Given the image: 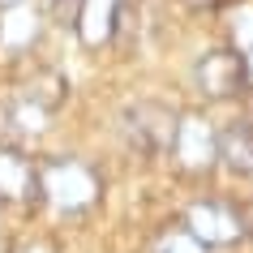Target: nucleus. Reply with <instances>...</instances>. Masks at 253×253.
Wrapping results in <instances>:
<instances>
[{"label": "nucleus", "instance_id": "obj_1", "mask_svg": "<svg viewBox=\"0 0 253 253\" xmlns=\"http://www.w3.org/2000/svg\"><path fill=\"white\" fill-rule=\"evenodd\" d=\"M39 193L56 211L78 214L99 202V172L82 159H47L39 168Z\"/></svg>", "mask_w": 253, "mask_h": 253}, {"label": "nucleus", "instance_id": "obj_10", "mask_svg": "<svg viewBox=\"0 0 253 253\" xmlns=\"http://www.w3.org/2000/svg\"><path fill=\"white\" fill-rule=\"evenodd\" d=\"M47 112H52V103H43L39 94H26V99H17L9 107V125H13L17 133H39L43 125H47Z\"/></svg>", "mask_w": 253, "mask_h": 253}, {"label": "nucleus", "instance_id": "obj_7", "mask_svg": "<svg viewBox=\"0 0 253 253\" xmlns=\"http://www.w3.org/2000/svg\"><path fill=\"white\" fill-rule=\"evenodd\" d=\"M116 30V0H78V35L86 47H103Z\"/></svg>", "mask_w": 253, "mask_h": 253}, {"label": "nucleus", "instance_id": "obj_9", "mask_svg": "<svg viewBox=\"0 0 253 253\" xmlns=\"http://www.w3.org/2000/svg\"><path fill=\"white\" fill-rule=\"evenodd\" d=\"M219 159L236 176H253V120H232L219 133Z\"/></svg>", "mask_w": 253, "mask_h": 253}, {"label": "nucleus", "instance_id": "obj_2", "mask_svg": "<svg viewBox=\"0 0 253 253\" xmlns=\"http://www.w3.org/2000/svg\"><path fill=\"white\" fill-rule=\"evenodd\" d=\"M193 86H198V94H206V99H236V94H245V86H249L245 56L223 52V47L202 52L198 65H193Z\"/></svg>", "mask_w": 253, "mask_h": 253}, {"label": "nucleus", "instance_id": "obj_4", "mask_svg": "<svg viewBox=\"0 0 253 253\" xmlns=\"http://www.w3.org/2000/svg\"><path fill=\"white\" fill-rule=\"evenodd\" d=\"M172 155L185 172H211L219 159V133L211 129V120L202 116H180L172 137Z\"/></svg>", "mask_w": 253, "mask_h": 253}, {"label": "nucleus", "instance_id": "obj_14", "mask_svg": "<svg viewBox=\"0 0 253 253\" xmlns=\"http://www.w3.org/2000/svg\"><path fill=\"white\" fill-rule=\"evenodd\" d=\"M185 4H193V9H219L223 0H185Z\"/></svg>", "mask_w": 253, "mask_h": 253}, {"label": "nucleus", "instance_id": "obj_16", "mask_svg": "<svg viewBox=\"0 0 253 253\" xmlns=\"http://www.w3.org/2000/svg\"><path fill=\"white\" fill-rule=\"evenodd\" d=\"M22 253H47V249H22Z\"/></svg>", "mask_w": 253, "mask_h": 253}, {"label": "nucleus", "instance_id": "obj_13", "mask_svg": "<svg viewBox=\"0 0 253 253\" xmlns=\"http://www.w3.org/2000/svg\"><path fill=\"white\" fill-rule=\"evenodd\" d=\"M240 232L253 240V202H245V206H240Z\"/></svg>", "mask_w": 253, "mask_h": 253}, {"label": "nucleus", "instance_id": "obj_8", "mask_svg": "<svg viewBox=\"0 0 253 253\" xmlns=\"http://www.w3.org/2000/svg\"><path fill=\"white\" fill-rule=\"evenodd\" d=\"M35 193H39V172H35L22 155L0 150V198H9V202H30Z\"/></svg>", "mask_w": 253, "mask_h": 253}, {"label": "nucleus", "instance_id": "obj_17", "mask_svg": "<svg viewBox=\"0 0 253 253\" xmlns=\"http://www.w3.org/2000/svg\"><path fill=\"white\" fill-rule=\"evenodd\" d=\"M4 4H17V0H0V9H4Z\"/></svg>", "mask_w": 253, "mask_h": 253}, {"label": "nucleus", "instance_id": "obj_11", "mask_svg": "<svg viewBox=\"0 0 253 253\" xmlns=\"http://www.w3.org/2000/svg\"><path fill=\"white\" fill-rule=\"evenodd\" d=\"M155 253H206V245H202L193 232H168V236L155 245Z\"/></svg>", "mask_w": 253, "mask_h": 253}, {"label": "nucleus", "instance_id": "obj_5", "mask_svg": "<svg viewBox=\"0 0 253 253\" xmlns=\"http://www.w3.org/2000/svg\"><path fill=\"white\" fill-rule=\"evenodd\" d=\"M189 232L202 240V245H232L240 232V211L223 206V202H198L189 206Z\"/></svg>", "mask_w": 253, "mask_h": 253}, {"label": "nucleus", "instance_id": "obj_15", "mask_svg": "<svg viewBox=\"0 0 253 253\" xmlns=\"http://www.w3.org/2000/svg\"><path fill=\"white\" fill-rule=\"evenodd\" d=\"M245 69H249V86H253V47H249V56H245Z\"/></svg>", "mask_w": 253, "mask_h": 253}, {"label": "nucleus", "instance_id": "obj_3", "mask_svg": "<svg viewBox=\"0 0 253 253\" xmlns=\"http://www.w3.org/2000/svg\"><path fill=\"white\" fill-rule=\"evenodd\" d=\"M125 137L129 146L142 150V155H159V150H172L176 137V112L163 103H137L125 112Z\"/></svg>", "mask_w": 253, "mask_h": 253}, {"label": "nucleus", "instance_id": "obj_6", "mask_svg": "<svg viewBox=\"0 0 253 253\" xmlns=\"http://www.w3.org/2000/svg\"><path fill=\"white\" fill-rule=\"evenodd\" d=\"M39 39V13L26 9L22 0L17 4H4V17H0V52L4 56H22L35 47Z\"/></svg>", "mask_w": 253, "mask_h": 253}, {"label": "nucleus", "instance_id": "obj_12", "mask_svg": "<svg viewBox=\"0 0 253 253\" xmlns=\"http://www.w3.org/2000/svg\"><path fill=\"white\" fill-rule=\"evenodd\" d=\"M232 35H236V43H240V47H253V4H240V9H236Z\"/></svg>", "mask_w": 253, "mask_h": 253}]
</instances>
